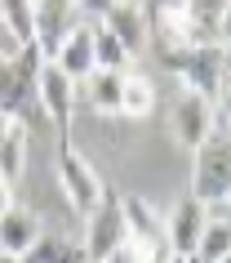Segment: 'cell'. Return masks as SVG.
Returning <instances> with one entry per match:
<instances>
[{"label":"cell","mask_w":231,"mask_h":263,"mask_svg":"<svg viewBox=\"0 0 231 263\" xmlns=\"http://www.w3.org/2000/svg\"><path fill=\"white\" fill-rule=\"evenodd\" d=\"M222 14L227 5H147V27L151 36H160L164 49H214L222 45Z\"/></svg>","instance_id":"1"},{"label":"cell","mask_w":231,"mask_h":263,"mask_svg":"<svg viewBox=\"0 0 231 263\" xmlns=\"http://www.w3.org/2000/svg\"><path fill=\"white\" fill-rule=\"evenodd\" d=\"M191 156V201H200L209 214H222L231 196V134L214 129Z\"/></svg>","instance_id":"2"},{"label":"cell","mask_w":231,"mask_h":263,"mask_svg":"<svg viewBox=\"0 0 231 263\" xmlns=\"http://www.w3.org/2000/svg\"><path fill=\"white\" fill-rule=\"evenodd\" d=\"M227 49H164V67L174 71L178 81L187 85V94H200L209 103L222 98V81H227Z\"/></svg>","instance_id":"3"},{"label":"cell","mask_w":231,"mask_h":263,"mask_svg":"<svg viewBox=\"0 0 231 263\" xmlns=\"http://www.w3.org/2000/svg\"><path fill=\"white\" fill-rule=\"evenodd\" d=\"M40 67L45 58L36 45L0 58V111H9L14 121H27V107L36 103V85H40Z\"/></svg>","instance_id":"4"},{"label":"cell","mask_w":231,"mask_h":263,"mask_svg":"<svg viewBox=\"0 0 231 263\" xmlns=\"http://www.w3.org/2000/svg\"><path fill=\"white\" fill-rule=\"evenodd\" d=\"M58 187L67 196V205L80 210L85 219H89V214L102 205V196H107V183H102V174L94 170V161L80 156L71 143L58 147Z\"/></svg>","instance_id":"5"},{"label":"cell","mask_w":231,"mask_h":263,"mask_svg":"<svg viewBox=\"0 0 231 263\" xmlns=\"http://www.w3.org/2000/svg\"><path fill=\"white\" fill-rule=\"evenodd\" d=\"M129 241V232H124V214H120V196H102V205L89 214V228H85V241H80V250H85V259L89 263H107L116 250Z\"/></svg>","instance_id":"6"},{"label":"cell","mask_w":231,"mask_h":263,"mask_svg":"<svg viewBox=\"0 0 231 263\" xmlns=\"http://www.w3.org/2000/svg\"><path fill=\"white\" fill-rule=\"evenodd\" d=\"M85 9L80 5H58V0H45V5H31V23H36V49H40L45 63H54L62 41L80 27Z\"/></svg>","instance_id":"7"},{"label":"cell","mask_w":231,"mask_h":263,"mask_svg":"<svg viewBox=\"0 0 231 263\" xmlns=\"http://www.w3.org/2000/svg\"><path fill=\"white\" fill-rule=\"evenodd\" d=\"M204 223H209V210L200 205V201H191V196H182L169 214H164V246H169V259H191V250L200 246V232Z\"/></svg>","instance_id":"8"},{"label":"cell","mask_w":231,"mask_h":263,"mask_svg":"<svg viewBox=\"0 0 231 263\" xmlns=\"http://www.w3.org/2000/svg\"><path fill=\"white\" fill-rule=\"evenodd\" d=\"M98 27L111 31L116 41L124 45V54L138 58L151 41V27H147V5H102L98 9Z\"/></svg>","instance_id":"9"},{"label":"cell","mask_w":231,"mask_h":263,"mask_svg":"<svg viewBox=\"0 0 231 263\" xmlns=\"http://www.w3.org/2000/svg\"><path fill=\"white\" fill-rule=\"evenodd\" d=\"M174 139L187 147V152H196L209 134L218 129V116H214V103L209 98H200V94H182L178 98V107H174Z\"/></svg>","instance_id":"10"},{"label":"cell","mask_w":231,"mask_h":263,"mask_svg":"<svg viewBox=\"0 0 231 263\" xmlns=\"http://www.w3.org/2000/svg\"><path fill=\"white\" fill-rule=\"evenodd\" d=\"M36 103L45 107V116L62 129V139H67L71 129V111H76V85L54 67V63H45L40 67V85H36Z\"/></svg>","instance_id":"11"},{"label":"cell","mask_w":231,"mask_h":263,"mask_svg":"<svg viewBox=\"0 0 231 263\" xmlns=\"http://www.w3.org/2000/svg\"><path fill=\"white\" fill-rule=\"evenodd\" d=\"M120 214H124L129 246H147V250L169 254V246H164V219H160V210L151 205V201H142V196H120Z\"/></svg>","instance_id":"12"},{"label":"cell","mask_w":231,"mask_h":263,"mask_svg":"<svg viewBox=\"0 0 231 263\" xmlns=\"http://www.w3.org/2000/svg\"><path fill=\"white\" fill-rule=\"evenodd\" d=\"M54 67L62 71L71 85L94 76V71H98V63H94V23H80V27L62 41V49H58V58H54Z\"/></svg>","instance_id":"13"},{"label":"cell","mask_w":231,"mask_h":263,"mask_svg":"<svg viewBox=\"0 0 231 263\" xmlns=\"http://www.w3.org/2000/svg\"><path fill=\"white\" fill-rule=\"evenodd\" d=\"M40 236H45V228H40V219H36V210L14 205V210H5V214H0V254L23 259Z\"/></svg>","instance_id":"14"},{"label":"cell","mask_w":231,"mask_h":263,"mask_svg":"<svg viewBox=\"0 0 231 263\" xmlns=\"http://www.w3.org/2000/svg\"><path fill=\"white\" fill-rule=\"evenodd\" d=\"M227 254H231V219H227V210H222V214H209V223H204V232H200V246L191 250L187 263H222Z\"/></svg>","instance_id":"15"},{"label":"cell","mask_w":231,"mask_h":263,"mask_svg":"<svg viewBox=\"0 0 231 263\" xmlns=\"http://www.w3.org/2000/svg\"><path fill=\"white\" fill-rule=\"evenodd\" d=\"M151 111H156V85H151L147 76L129 71V76H124V89H120V116H129V121H147Z\"/></svg>","instance_id":"16"},{"label":"cell","mask_w":231,"mask_h":263,"mask_svg":"<svg viewBox=\"0 0 231 263\" xmlns=\"http://www.w3.org/2000/svg\"><path fill=\"white\" fill-rule=\"evenodd\" d=\"M23 263H89L85 250L76 241H62V236H40L36 246L23 254Z\"/></svg>","instance_id":"17"},{"label":"cell","mask_w":231,"mask_h":263,"mask_svg":"<svg viewBox=\"0 0 231 263\" xmlns=\"http://www.w3.org/2000/svg\"><path fill=\"white\" fill-rule=\"evenodd\" d=\"M120 89H124V76H116V71H94L89 76V98H94L98 116H120Z\"/></svg>","instance_id":"18"},{"label":"cell","mask_w":231,"mask_h":263,"mask_svg":"<svg viewBox=\"0 0 231 263\" xmlns=\"http://www.w3.org/2000/svg\"><path fill=\"white\" fill-rule=\"evenodd\" d=\"M94 63H98V71H116V76H129V63H134V58L124 54V45L116 41L111 31L94 27Z\"/></svg>","instance_id":"19"},{"label":"cell","mask_w":231,"mask_h":263,"mask_svg":"<svg viewBox=\"0 0 231 263\" xmlns=\"http://www.w3.org/2000/svg\"><path fill=\"white\" fill-rule=\"evenodd\" d=\"M23 156H27V121H14V129L0 143V174L14 183L23 174Z\"/></svg>","instance_id":"20"},{"label":"cell","mask_w":231,"mask_h":263,"mask_svg":"<svg viewBox=\"0 0 231 263\" xmlns=\"http://www.w3.org/2000/svg\"><path fill=\"white\" fill-rule=\"evenodd\" d=\"M0 23H5V31L14 36V45H18V49L36 45V23H31V5H18V0L0 5Z\"/></svg>","instance_id":"21"},{"label":"cell","mask_w":231,"mask_h":263,"mask_svg":"<svg viewBox=\"0 0 231 263\" xmlns=\"http://www.w3.org/2000/svg\"><path fill=\"white\" fill-rule=\"evenodd\" d=\"M107 263H169V254H160V250H147V246H129V241H124V246L116 250Z\"/></svg>","instance_id":"22"},{"label":"cell","mask_w":231,"mask_h":263,"mask_svg":"<svg viewBox=\"0 0 231 263\" xmlns=\"http://www.w3.org/2000/svg\"><path fill=\"white\" fill-rule=\"evenodd\" d=\"M5 210H14V183L0 174V214H5Z\"/></svg>","instance_id":"23"},{"label":"cell","mask_w":231,"mask_h":263,"mask_svg":"<svg viewBox=\"0 0 231 263\" xmlns=\"http://www.w3.org/2000/svg\"><path fill=\"white\" fill-rule=\"evenodd\" d=\"M9 54H18V45H14V36L5 31V23H0V58H9Z\"/></svg>","instance_id":"24"},{"label":"cell","mask_w":231,"mask_h":263,"mask_svg":"<svg viewBox=\"0 0 231 263\" xmlns=\"http://www.w3.org/2000/svg\"><path fill=\"white\" fill-rule=\"evenodd\" d=\"M222 49L231 58V5H227V14H222Z\"/></svg>","instance_id":"25"},{"label":"cell","mask_w":231,"mask_h":263,"mask_svg":"<svg viewBox=\"0 0 231 263\" xmlns=\"http://www.w3.org/2000/svg\"><path fill=\"white\" fill-rule=\"evenodd\" d=\"M218 103H227V121H231V63H227V81H222V98Z\"/></svg>","instance_id":"26"},{"label":"cell","mask_w":231,"mask_h":263,"mask_svg":"<svg viewBox=\"0 0 231 263\" xmlns=\"http://www.w3.org/2000/svg\"><path fill=\"white\" fill-rule=\"evenodd\" d=\"M0 263H23V259H14V254H0Z\"/></svg>","instance_id":"27"},{"label":"cell","mask_w":231,"mask_h":263,"mask_svg":"<svg viewBox=\"0 0 231 263\" xmlns=\"http://www.w3.org/2000/svg\"><path fill=\"white\" fill-rule=\"evenodd\" d=\"M227 219H231V196H227Z\"/></svg>","instance_id":"28"},{"label":"cell","mask_w":231,"mask_h":263,"mask_svg":"<svg viewBox=\"0 0 231 263\" xmlns=\"http://www.w3.org/2000/svg\"><path fill=\"white\" fill-rule=\"evenodd\" d=\"M222 263H231V254H227V259H222Z\"/></svg>","instance_id":"29"},{"label":"cell","mask_w":231,"mask_h":263,"mask_svg":"<svg viewBox=\"0 0 231 263\" xmlns=\"http://www.w3.org/2000/svg\"><path fill=\"white\" fill-rule=\"evenodd\" d=\"M169 263H182V259H169Z\"/></svg>","instance_id":"30"}]
</instances>
